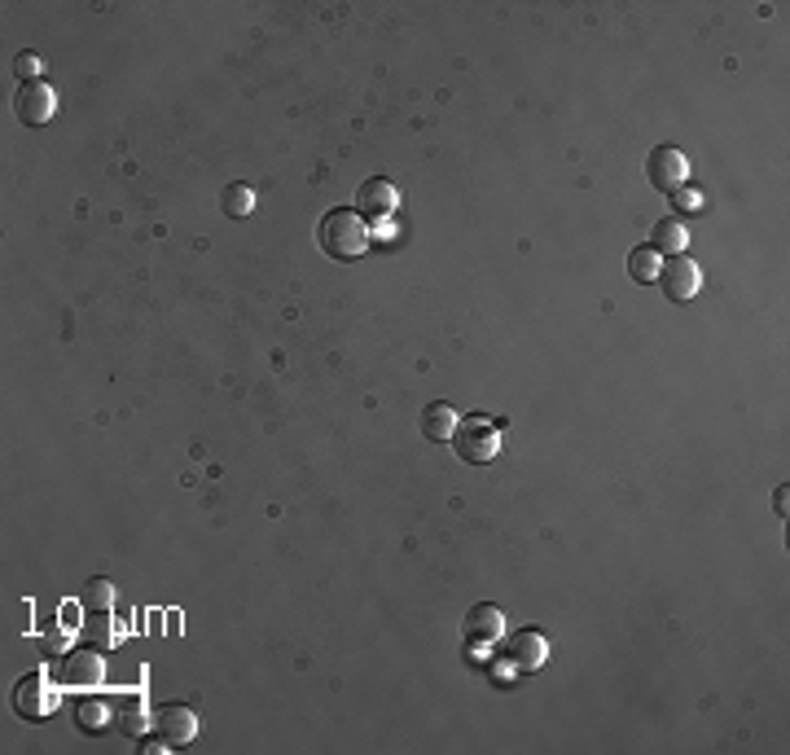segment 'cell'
<instances>
[{"instance_id": "6da1fadb", "label": "cell", "mask_w": 790, "mask_h": 755, "mask_svg": "<svg viewBox=\"0 0 790 755\" xmlns=\"http://www.w3.org/2000/svg\"><path fill=\"white\" fill-rule=\"evenodd\" d=\"M316 242L329 260H361L374 238H369V221L356 206H338V211H325V221L316 225Z\"/></svg>"}, {"instance_id": "7a4b0ae2", "label": "cell", "mask_w": 790, "mask_h": 755, "mask_svg": "<svg viewBox=\"0 0 790 755\" xmlns=\"http://www.w3.org/2000/svg\"><path fill=\"white\" fill-rule=\"evenodd\" d=\"M453 444H457V457L462 462L484 466V462L501 457V449H505V421H497L488 413H471L466 421H457Z\"/></svg>"}, {"instance_id": "3957f363", "label": "cell", "mask_w": 790, "mask_h": 755, "mask_svg": "<svg viewBox=\"0 0 790 755\" xmlns=\"http://www.w3.org/2000/svg\"><path fill=\"white\" fill-rule=\"evenodd\" d=\"M53 681L71 694H97L101 681H105V659L97 645H88V651H66L53 668Z\"/></svg>"}, {"instance_id": "277c9868", "label": "cell", "mask_w": 790, "mask_h": 755, "mask_svg": "<svg viewBox=\"0 0 790 755\" xmlns=\"http://www.w3.org/2000/svg\"><path fill=\"white\" fill-rule=\"evenodd\" d=\"M58 681L49 672H27L18 685H14V707L23 720H49L58 712Z\"/></svg>"}, {"instance_id": "5b68a950", "label": "cell", "mask_w": 790, "mask_h": 755, "mask_svg": "<svg viewBox=\"0 0 790 755\" xmlns=\"http://www.w3.org/2000/svg\"><path fill=\"white\" fill-rule=\"evenodd\" d=\"M659 286H663V294L672 299V303H690L699 290H703V273H699V264L690 260V255H667L663 264H659V277H654Z\"/></svg>"}, {"instance_id": "8992f818", "label": "cell", "mask_w": 790, "mask_h": 755, "mask_svg": "<svg viewBox=\"0 0 790 755\" xmlns=\"http://www.w3.org/2000/svg\"><path fill=\"white\" fill-rule=\"evenodd\" d=\"M645 176H650V185L654 189H663V193H676L686 180H690V159L676 150V146H654L650 150V159H645Z\"/></svg>"}, {"instance_id": "52a82bcc", "label": "cell", "mask_w": 790, "mask_h": 755, "mask_svg": "<svg viewBox=\"0 0 790 755\" xmlns=\"http://www.w3.org/2000/svg\"><path fill=\"white\" fill-rule=\"evenodd\" d=\"M105 707H110V720H115V729H124L128 738L154 733V716H150V707H146L141 694H105Z\"/></svg>"}, {"instance_id": "ba28073f", "label": "cell", "mask_w": 790, "mask_h": 755, "mask_svg": "<svg viewBox=\"0 0 790 755\" xmlns=\"http://www.w3.org/2000/svg\"><path fill=\"white\" fill-rule=\"evenodd\" d=\"M14 105H18V119L27 128H45L53 119V111H58V92H53L49 79H36V84H23L18 88V101Z\"/></svg>"}, {"instance_id": "9c48e42d", "label": "cell", "mask_w": 790, "mask_h": 755, "mask_svg": "<svg viewBox=\"0 0 790 755\" xmlns=\"http://www.w3.org/2000/svg\"><path fill=\"white\" fill-rule=\"evenodd\" d=\"M462 632H466V645L484 651V645H492V641H501V637H505V611H501V606H492V602H479V606H471V611H466Z\"/></svg>"}, {"instance_id": "30bf717a", "label": "cell", "mask_w": 790, "mask_h": 755, "mask_svg": "<svg viewBox=\"0 0 790 755\" xmlns=\"http://www.w3.org/2000/svg\"><path fill=\"white\" fill-rule=\"evenodd\" d=\"M396 206H400V185L387 176H374L356 189V211L365 221H387V215H396Z\"/></svg>"}, {"instance_id": "8fae6325", "label": "cell", "mask_w": 790, "mask_h": 755, "mask_svg": "<svg viewBox=\"0 0 790 755\" xmlns=\"http://www.w3.org/2000/svg\"><path fill=\"white\" fill-rule=\"evenodd\" d=\"M505 659L527 672V668H540L549 659V641L536 632V628H518V632H505Z\"/></svg>"}, {"instance_id": "7c38bea8", "label": "cell", "mask_w": 790, "mask_h": 755, "mask_svg": "<svg viewBox=\"0 0 790 755\" xmlns=\"http://www.w3.org/2000/svg\"><path fill=\"white\" fill-rule=\"evenodd\" d=\"M154 733L167 738L172 746H185V742L198 738V716H193L185 703H163V707L154 712Z\"/></svg>"}, {"instance_id": "4fadbf2b", "label": "cell", "mask_w": 790, "mask_h": 755, "mask_svg": "<svg viewBox=\"0 0 790 755\" xmlns=\"http://www.w3.org/2000/svg\"><path fill=\"white\" fill-rule=\"evenodd\" d=\"M457 408L453 404H430L426 413H422V436L430 440V444H453V436H457Z\"/></svg>"}, {"instance_id": "5bb4252c", "label": "cell", "mask_w": 790, "mask_h": 755, "mask_svg": "<svg viewBox=\"0 0 790 755\" xmlns=\"http://www.w3.org/2000/svg\"><path fill=\"white\" fill-rule=\"evenodd\" d=\"M659 255H686L690 247V229L676 221V215H663V221L654 225V242H650Z\"/></svg>"}, {"instance_id": "9a60e30c", "label": "cell", "mask_w": 790, "mask_h": 755, "mask_svg": "<svg viewBox=\"0 0 790 755\" xmlns=\"http://www.w3.org/2000/svg\"><path fill=\"white\" fill-rule=\"evenodd\" d=\"M84 637H88V645H97V651H110V645H120V628L110 624V615L105 611H92L88 615V624H84Z\"/></svg>"}, {"instance_id": "2e32d148", "label": "cell", "mask_w": 790, "mask_h": 755, "mask_svg": "<svg viewBox=\"0 0 790 755\" xmlns=\"http://www.w3.org/2000/svg\"><path fill=\"white\" fill-rule=\"evenodd\" d=\"M75 725H79V729H88V733H101V729L110 725V707H105V699H88V694H79Z\"/></svg>"}, {"instance_id": "e0dca14e", "label": "cell", "mask_w": 790, "mask_h": 755, "mask_svg": "<svg viewBox=\"0 0 790 755\" xmlns=\"http://www.w3.org/2000/svg\"><path fill=\"white\" fill-rule=\"evenodd\" d=\"M115 597H120V589H115V580H105V576H92L84 584V593H79V602L88 611H110V606H115Z\"/></svg>"}, {"instance_id": "ac0fdd59", "label": "cell", "mask_w": 790, "mask_h": 755, "mask_svg": "<svg viewBox=\"0 0 790 755\" xmlns=\"http://www.w3.org/2000/svg\"><path fill=\"white\" fill-rule=\"evenodd\" d=\"M659 264H663V260H659L654 247H637V251L628 255V277H632V281H654V277H659Z\"/></svg>"}, {"instance_id": "d6986e66", "label": "cell", "mask_w": 790, "mask_h": 755, "mask_svg": "<svg viewBox=\"0 0 790 755\" xmlns=\"http://www.w3.org/2000/svg\"><path fill=\"white\" fill-rule=\"evenodd\" d=\"M224 211L238 215V221H242V215H251L255 211V189L251 185H229V189H224Z\"/></svg>"}, {"instance_id": "ffe728a7", "label": "cell", "mask_w": 790, "mask_h": 755, "mask_svg": "<svg viewBox=\"0 0 790 755\" xmlns=\"http://www.w3.org/2000/svg\"><path fill=\"white\" fill-rule=\"evenodd\" d=\"M14 71L23 75V84H36V79H45V58L40 53H18Z\"/></svg>"}, {"instance_id": "44dd1931", "label": "cell", "mask_w": 790, "mask_h": 755, "mask_svg": "<svg viewBox=\"0 0 790 755\" xmlns=\"http://www.w3.org/2000/svg\"><path fill=\"white\" fill-rule=\"evenodd\" d=\"M672 202H676V211H681V215H694V211H703V193H699V189H690V185H681V189H676V193H672Z\"/></svg>"}, {"instance_id": "7402d4cb", "label": "cell", "mask_w": 790, "mask_h": 755, "mask_svg": "<svg viewBox=\"0 0 790 755\" xmlns=\"http://www.w3.org/2000/svg\"><path fill=\"white\" fill-rule=\"evenodd\" d=\"M45 651H49L53 659L66 655V632H62V628H45Z\"/></svg>"}, {"instance_id": "603a6c76", "label": "cell", "mask_w": 790, "mask_h": 755, "mask_svg": "<svg viewBox=\"0 0 790 755\" xmlns=\"http://www.w3.org/2000/svg\"><path fill=\"white\" fill-rule=\"evenodd\" d=\"M786 505H790V492H786V488H777V492H773V509H777L781 518H786Z\"/></svg>"}]
</instances>
